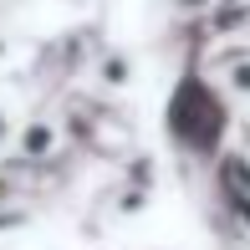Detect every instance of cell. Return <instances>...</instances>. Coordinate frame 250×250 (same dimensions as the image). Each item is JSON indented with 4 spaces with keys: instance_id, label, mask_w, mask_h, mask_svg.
Listing matches in <instances>:
<instances>
[{
    "instance_id": "2",
    "label": "cell",
    "mask_w": 250,
    "mask_h": 250,
    "mask_svg": "<svg viewBox=\"0 0 250 250\" xmlns=\"http://www.w3.org/2000/svg\"><path fill=\"white\" fill-rule=\"evenodd\" d=\"M220 194L250 225V153H225L220 158Z\"/></svg>"
},
{
    "instance_id": "5",
    "label": "cell",
    "mask_w": 250,
    "mask_h": 250,
    "mask_svg": "<svg viewBox=\"0 0 250 250\" xmlns=\"http://www.w3.org/2000/svg\"><path fill=\"white\" fill-rule=\"evenodd\" d=\"M0 133H5V118H0Z\"/></svg>"
},
{
    "instance_id": "3",
    "label": "cell",
    "mask_w": 250,
    "mask_h": 250,
    "mask_svg": "<svg viewBox=\"0 0 250 250\" xmlns=\"http://www.w3.org/2000/svg\"><path fill=\"white\" fill-rule=\"evenodd\" d=\"M220 82L230 87L235 97H250V51H235L220 62Z\"/></svg>"
},
{
    "instance_id": "4",
    "label": "cell",
    "mask_w": 250,
    "mask_h": 250,
    "mask_svg": "<svg viewBox=\"0 0 250 250\" xmlns=\"http://www.w3.org/2000/svg\"><path fill=\"white\" fill-rule=\"evenodd\" d=\"M174 5H179V10H209L214 0H174Z\"/></svg>"
},
{
    "instance_id": "1",
    "label": "cell",
    "mask_w": 250,
    "mask_h": 250,
    "mask_svg": "<svg viewBox=\"0 0 250 250\" xmlns=\"http://www.w3.org/2000/svg\"><path fill=\"white\" fill-rule=\"evenodd\" d=\"M225 128H230V107H225L220 87L204 82V77H184L179 92L168 97V133L189 153H214Z\"/></svg>"
}]
</instances>
